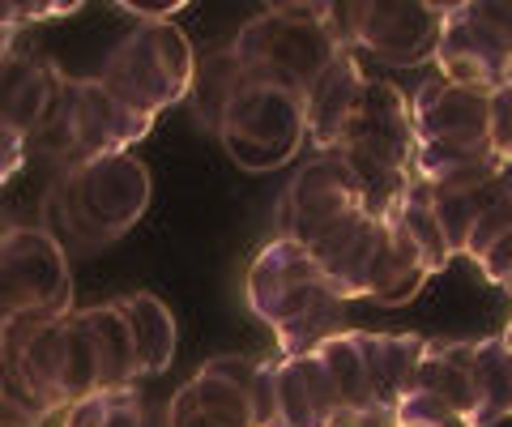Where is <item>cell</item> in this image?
<instances>
[{"mask_svg": "<svg viewBox=\"0 0 512 427\" xmlns=\"http://www.w3.org/2000/svg\"><path fill=\"white\" fill-rule=\"evenodd\" d=\"M504 163L491 146H419L414 176L436 193H483L500 180Z\"/></svg>", "mask_w": 512, "mask_h": 427, "instance_id": "18", "label": "cell"}, {"mask_svg": "<svg viewBox=\"0 0 512 427\" xmlns=\"http://www.w3.org/2000/svg\"><path fill=\"white\" fill-rule=\"evenodd\" d=\"M359 346L367 359V372H372V393L380 410H397L402 398L419 381L423 355H427V338L423 334H367L359 329Z\"/></svg>", "mask_w": 512, "mask_h": 427, "instance_id": "15", "label": "cell"}, {"mask_svg": "<svg viewBox=\"0 0 512 427\" xmlns=\"http://www.w3.org/2000/svg\"><path fill=\"white\" fill-rule=\"evenodd\" d=\"M197 56L188 35L175 22H137L128 35L111 47L99 82L116 94L137 116L158 120L171 103L197 90Z\"/></svg>", "mask_w": 512, "mask_h": 427, "instance_id": "5", "label": "cell"}, {"mask_svg": "<svg viewBox=\"0 0 512 427\" xmlns=\"http://www.w3.org/2000/svg\"><path fill=\"white\" fill-rule=\"evenodd\" d=\"M508 82H512V77H508Z\"/></svg>", "mask_w": 512, "mask_h": 427, "instance_id": "40", "label": "cell"}, {"mask_svg": "<svg viewBox=\"0 0 512 427\" xmlns=\"http://www.w3.org/2000/svg\"><path fill=\"white\" fill-rule=\"evenodd\" d=\"M346 167L355 171L363 205L372 218H393L397 205L414 188V158H419V133H414L410 99L393 82H367L359 112L350 116L342 141Z\"/></svg>", "mask_w": 512, "mask_h": 427, "instance_id": "2", "label": "cell"}, {"mask_svg": "<svg viewBox=\"0 0 512 427\" xmlns=\"http://www.w3.org/2000/svg\"><path fill=\"white\" fill-rule=\"evenodd\" d=\"M90 325L94 346H99V363H103V393L107 389H133V381L141 376V359H137V338L133 325L116 304H94L86 312H77Z\"/></svg>", "mask_w": 512, "mask_h": 427, "instance_id": "19", "label": "cell"}, {"mask_svg": "<svg viewBox=\"0 0 512 427\" xmlns=\"http://www.w3.org/2000/svg\"><path fill=\"white\" fill-rule=\"evenodd\" d=\"M474 389H478L474 427H495L512 419V351L500 334L478 338L474 346Z\"/></svg>", "mask_w": 512, "mask_h": 427, "instance_id": "21", "label": "cell"}, {"mask_svg": "<svg viewBox=\"0 0 512 427\" xmlns=\"http://www.w3.org/2000/svg\"><path fill=\"white\" fill-rule=\"evenodd\" d=\"M120 308L133 325L137 338V359H141V376H158L171 368L175 359V316L167 312L163 299H154L150 291H137L120 299Z\"/></svg>", "mask_w": 512, "mask_h": 427, "instance_id": "20", "label": "cell"}, {"mask_svg": "<svg viewBox=\"0 0 512 427\" xmlns=\"http://www.w3.org/2000/svg\"><path fill=\"white\" fill-rule=\"evenodd\" d=\"M363 94H367V77L359 69V52H342L308 86L303 99H308V141L316 146V154H325L342 141L350 116L359 112Z\"/></svg>", "mask_w": 512, "mask_h": 427, "instance_id": "13", "label": "cell"}, {"mask_svg": "<svg viewBox=\"0 0 512 427\" xmlns=\"http://www.w3.org/2000/svg\"><path fill=\"white\" fill-rule=\"evenodd\" d=\"M419 146H491V90L427 77L410 99Z\"/></svg>", "mask_w": 512, "mask_h": 427, "instance_id": "11", "label": "cell"}, {"mask_svg": "<svg viewBox=\"0 0 512 427\" xmlns=\"http://www.w3.org/2000/svg\"><path fill=\"white\" fill-rule=\"evenodd\" d=\"M218 137L244 171H274L291 163L308 141V99L303 90L244 77L222 112Z\"/></svg>", "mask_w": 512, "mask_h": 427, "instance_id": "7", "label": "cell"}, {"mask_svg": "<svg viewBox=\"0 0 512 427\" xmlns=\"http://www.w3.org/2000/svg\"><path fill=\"white\" fill-rule=\"evenodd\" d=\"M346 52L329 26V5H269L231 43V56L252 82L303 90Z\"/></svg>", "mask_w": 512, "mask_h": 427, "instance_id": "3", "label": "cell"}, {"mask_svg": "<svg viewBox=\"0 0 512 427\" xmlns=\"http://www.w3.org/2000/svg\"><path fill=\"white\" fill-rule=\"evenodd\" d=\"M64 77L56 65L43 60H18L5 52V99H0V124H5V180L22 167V154L30 137L43 129V120L52 116V107L64 99Z\"/></svg>", "mask_w": 512, "mask_h": 427, "instance_id": "12", "label": "cell"}, {"mask_svg": "<svg viewBox=\"0 0 512 427\" xmlns=\"http://www.w3.org/2000/svg\"><path fill=\"white\" fill-rule=\"evenodd\" d=\"M500 193V188H483V193H436V218L444 227V240L453 248V257H466L470 252V235L478 227V214L487 210V201Z\"/></svg>", "mask_w": 512, "mask_h": 427, "instance_id": "26", "label": "cell"}, {"mask_svg": "<svg viewBox=\"0 0 512 427\" xmlns=\"http://www.w3.org/2000/svg\"><path fill=\"white\" fill-rule=\"evenodd\" d=\"M316 355L325 359V368L333 376V385H338L346 410H380L376 393H372V372H367V359H363V346H359V329L329 338Z\"/></svg>", "mask_w": 512, "mask_h": 427, "instance_id": "23", "label": "cell"}, {"mask_svg": "<svg viewBox=\"0 0 512 427\" xmlns=\"http://www.w3.org/2000/svg\"><path fill=\"white\" fill-rule=\"evenodd\" d=\"M205 372H214V376H222V381H231V385L252 393L256 376H261V363L248 359V355H218V359L205 363Z\"/></svg>", "mask_w": 512, "mask_h": 427, "instance_id": "33", "label": "cell"}, {"mask_svg": "<svg viewBox=\"0 0 512 427\" xmlns=\"http://www.w3.org/2000/svg\"><path fill=\"white\" fill-rule=\"evenodd\" d=\"M329 427H397V410H342Z\"/></svg>", "mask_w": 512, "mask_h": 427, "instance_id": "36", "label": "cell"}, {"mask_svg": "<svg viewBox=\"0 0 512 427\" xmlns=\"http://www.w3.org/2000/svg\"><path fill=\"white\" fill-rule=\"evenodd\" d=\"M278 368V406L282 427H329L342 415V393L320 355H282Z\"/></svg>", "mask_w": 512, "mask_h": 427, "instance_id": "14", "label": "cell"}, {"mask_svg": "<svg viewBox=\"0 0 512 427\" xmlns=\"http://www.w3.org/2000/svg\"><path fill=\"white\" fill-rule=\"evenodd\" d=\"M192 393H197V406L210 415L214 423L222 427H256V415H252V393L248 389H239L231 381H222V376L214 372H197L192 376Z\"/></svg>", "mask_w": 512, "mask_h": 427, "instance_id": "25", "label": "cell"}, {"mask_svg": "<svg viewBox=\"0 0 512 427\" xmlns=\"http://www.w3.org/2000/svg\"><path fill=\"white\" fill-rule=\"evenodd\" d=\"M504 342H508V351H512V321H508V329H504V334H500Z\"/></svg>", "mask_w": 512, "mask_h": 427, "instance_id": "37", "label": "cell"}, {"mask_svg": "<svg viewBox=\"0 0 512 427\" xmlns=\"http://www.w3.org/2000/svg\"><path fill=\"white\" fill-rule=\"evenodd\" d=\"M491 150L495 158H500L504 167H512V82L500 86V90H491Z\"/></svg>", "mask_w": 512, "mask_h": 427, "instance_id": "30", "label": "cell"}, {"mask_svg": "<svg viewBox=\"0 0 512 427\" xmlns=\"http://www.w3.org/2000/svg\"><path fill=\"white\" fill-rule=\"evenodd\" d=\"M500 291H508V295H512V278H508V282H504V287H500Z\"/></svg>", "mask_w": 512, "mask_h": 427, "instance_id": "38", "label": "cell"}, {"mask_svg": "<svg viewBox=\"0 0 512 427\" xmlns=\"http://www.w3.org/2000/svg\"><path fill=\"white\" fill-rule=\"evenodd\" d=\"M393 223L402 227L414 244H419V252H423V261H427V270H431V274H440V270H448V265L457 261V257H453V248H448V240H444L440 218H436V188H431V184L414 180L410 197L397 205Z\"/></svg>", "mask_w": 512, "mask_h": 427, "instance_id": "22", "label": "cell"}, {"mask_svg": "<svg viewBox=\"0 0 512 427\" xmlns=\"http://www.w3.org/2000/svg\"><path fill=\"white\" fill-rule=\"evenodd\" d=\"M69 355H64V393H69V406L103 393V363H99V346L82 316H69Z\"/></svg>", "mask_w": 512, "mask_h": 427, "instance_id": "24", "label": "cell"}, {"mask_svg": "<svg viewBox=\"0 0 512 427\" xmlns=\"http://www.w3.org/2000/svg\"><path fill=\"white\" fill-rule=\"evenodd\" d=\"M146 427H154V415H146Z\"/></svg>", "mask_w": 512, "mask_h": 427, "instance_id": "39", "label": "cell"}, {"mask_svg": "<svg viewBox=\"0 0 512 427\" xmlns=\"http://www.w3.org/2000/svg\"><path fill=\"white\" fill-rule=\"evenodd\" d=\"M248 308L278 334L282 355H316L329 338L350 334L346 299L295 240H274L256 252L248 265Z\"/></svg>", "mask_w": 512, "mask_h": 427, "instance_id": "1", "label": "cell"}, {"mask_svg": "<svg viewBox=\"0 0 512 427\" xmlns=\"http://www.w3.org/2000/svg\"><path fill=\"white\" fill-rule=\"evenodd\" d=\"M69 321L47 325L30 334L22 346L5 351V368H13L26 381V389L52 410H69V393H64V355H69Z\"/></svg>", "mask_w": 512, "mask_h": 427, "instance_id": "16", "label": "cell"}, {"mask_svg": "<svg viewBox=\"0 0 512 427\" xmlns=\"http://www.w3.org/2000/svg\"><path fill=\"white\" fill-rule=\"evenodd\" d=\"M508 231H512V188H500V193L487 201V210L478 214V227L470 235V252H466V257L470 261H483Z\"/></svg>", "mask_w": 512, "mask_h": 427, "instance_id": "27", "label": "cell"}, {"mask_svg": "<svg viewBox=\"0 0 512 427\" xmlns=\"http://www.w3.org/2000/svg\"><path fill=\"white\" fill-rule=\"evenodd\" d=\"M436 65L448 82L500 90L512 77V0H461L448 5Z\"/></svg>", "mask_w": 512, "mask_h": 427, "instance_id": "9", "label": "cell"}, {"mask_svg": "<svg viewBox=\"0 0 512 427\" xmlns=\"http://www.w3.org/2000/svg\"><path fill=\"white\" fill-rule=\"evenodd\" d=\"M474 346L478 342H453V338H436L427 342L423 368L414 389L440 398L444 406H453L461 419H478V389H474Z\"/></svg>", "mask_w": 512, "mask_h": 427, "instance_id": "17", "label": "cell"}, {"mask_svg": "<svg viewBox=\"0 0 512 427\" xmlns=\"http://www.w3.org/2000/svg\"><path fill=\"white\" fill-rule=\"evenodd\" d=\"M444 0H393V5H329V26L346 52H367L389 65L436 60L444 39Z\"/></svg>", "mask_w": 512, "mask_h": 427, "instance_id": "8", "label": "cell"}, {"mask_svg": "<svg viewBox=\"0 0 512 427\" xmlns=\"http://www.w3.org/2000/svg\"><path fill=\"white\" fill-rule=\"evenodd\" d=\"M150 205V171L133 154H107L60 171L56 214L60 227L77 235V248H103L146 214Z\"/></svg>", "mask_w": 512, "mask_h": 427, "instance_id": "6", "label": "cell"}, {"mask_svg": "<svg viewBox=\"0 0 512 427\" xmlns=\"http://www.w3.org/2000/svg\"><path fill=\"white\" fill-rule=\"evenodd\" d=\"M0 398H5V427H43L52 419V410L26 389V381L13 368H5V376H0Z\"/></svg>", "mask_w": 512, "mask_h": 427, "instance_id": "28", "label": "cell"}, {"mask_svg": "<svg viewBox=\"0 0 512 427\" xmlns=\"http://www.w3.org/2000/svg\"><path fill=\"white\" fill-rule=\"evenodd\" d=\"M478 265H483V278H487V282H495V287H504V282L512 278V231H508L504 240L495 244V248H491Z\"/></svg>", "mask_w": 512, "mask_h": 427, "instance_id": "35", "label": "cell"}, {"mask_svg": "<svg viewBox=\"0 0 512 427\" xmlns=\"http://www.w3.org/2000/svg\"><path fill=\"white\" fill-rule=\"evenodd\" d=\"M167 427H222V423H214L210 415H205V410L197 406V393H192V385H184L171 398V406H167Z\"/></svg>", "mask_w": 512, "mask_h": 427, "instance_id": "34", "label": "cell"}, {"mask_svg": "<svg viewBox=\"0 0 512 427\" xmlns=\"http://www.w3.org/2000/svg\"><path fill=\"white\" fill-rule=\"evenodd\" d=\"M73 274L69 252L52 231L5 227L0 240V316H5V351L30 334L69 321Z\"/></svg>", "mask_w": 512, "mask_h": 427, "instance_id": "4", "label": "cell"}, {"mask_svg": "<svg viewBox=\"0 0 512 427\" xmlns=\"http://www.w3.org/2000/svg\"><path fill=\"white\" fill-rule=\"evenodd\" d=\"M120 393L124 389H107V393H94V398L69 406L64 410V419H60V427H107L111 410H116V402H120Z\"/></svg>", "mask_w": 512, "mask_h": 427, "instance_id": "32", "label": "cell"}, {"mask_svg": "<svg viewBox=\"0 0 512 427\" xmlns=\"http://www.w3.org/2000/svg\"><path fill=\"white\" fill-rule=\"evenodd\" d=\"M252 415L256 427H282V406H278V368L261 363V376L252 385Z\"/></svg>", "mask_w": 512, "mask_h": 427, "instance_id": "31", "label": "cell"}, {"mask_svg": "<svg viewBox=\"0 0 512 427\" xmlns=\"http://www.w3.org/2000/svg\"><path fill=\"white\" fill-rule=\"evenodd\" d=\"M397 427H474V423L461 419L453 406H444L440 398H431V393L410 389L402 406H397Z\"/></svg>", "mask_w": 512, "mask_h": 427, "instance_id": "29", "label": "cell"}, {"mask_svg": "<svg viewBox=\"0 0 512 427\" xmlns=\"http://www.w3.org/2000/svg\"><path fill=\"white\" fill-rule=\"evenodd\" d=\"M355 210H367L355 171L346 167L342 150H325L312 163H303L295 180L286 184L278 201V240H295L308 248L320 231Z\"/></svg>", "mask_w": 512, "mask_h": 427, "instance_id": "10", "label": "cell"}]
</instances>
